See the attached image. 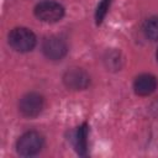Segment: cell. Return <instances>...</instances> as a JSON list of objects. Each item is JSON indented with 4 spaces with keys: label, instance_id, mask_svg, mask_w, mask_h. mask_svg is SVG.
<instances>
[{
    "label": "cell",
    "instance_id": "3957f363",
    "mask_svg": "<svg viewBox=\"0 0 158 158\" xmlns=\"http://www.w3.org/2000/svg\"><path fill=\"white\" fill-rule=\"evenodd\" d=\"M35 15L43 22H57L64 15V9L56 1H43L35 7Z\"/></svg>",
    "mask_w": 158,
    "mask_h": 158
},
{
    "label": "cell",
    "instance_id": "52a82bcc",
    "mask_svg": "<svg viewBox=\"0 0 158 158\" xmlns=\"http://www.w3.org/2000/svg\"><path fill=\"white\" fill-rule=\"evenodd\" d=\"M157 78L152 74H141L135 79L133 89L135 93L139 96H147L151 95L157 89Z\"/></svg>",
    "mask_w": 158,
    "mask_h": 158
},
{
    "label": "cell",
    "instance_id": "ba28073f",
    "mask_svg": "<svg viewBox=\"0 0 158 158\" xmlns=\"http://www.w3.org/2000/svg\"><path fill=\"white\" fill-rule=\"evenodd\" d=\"M88 125L83 123L78 127L75 132V149L80 156H85L88 151Z\"/></svg>",
    "mask_w": 158,
    "mask_h": 158
},
{
    "label": "cell",
    "instance_id": "8fae6325",
    "mask_svg": "<svg viewBox=\"0 0 158 158\" xmlns=\"http://www.w3.org/2000/svg\"><path fill=\"white\" fill-rule=\"evenodd\" d=\"M156 56H157V59H158V49H157V53H156Z\"/></svg>",
    "mask_w": 158,
    "mask_h": 158
},
{
    "label": "cell",
    "instance_id": "5b68a950",
    "mask_svg": "<svg viewBox=\"0 0 158 158\" xmlns=\"http://www.w3.org/2000/svg\"><path fill=\"white\" fill-rule=\"evenodd\" d=\"M42 51H43V54L48 59L58 60V59H62L67 54L68 49H67L65 42L62 38L56 37V36H51L43 41Z\"/></svg>",
    "mask_w": 158,
    "mask_h": 158
},
{
    "label": "cell",
    "instance_id": "6da1fadb",
    "mask_svg": "<svg viewBox=\"0 0 158 158\" xmlns=\"http://www.w3.org/2000/svg\"><path fill=\"white\" fill-rule=\"evenodd\" d=\"M9 44L17 52H30L36 46V36L26 27H16L9 33Z\"/></svg>",
    "mask_w": 158,
    "mask_h": 158
},
{
    "label": "cell",
    "instance_id": "7a4b0ae2",
    "mask_svg": "<svg viewBox=\"0 0 158 158\" xmlns=\"http://www.w3.org/2000/svg\"><path fill=\"white\" fill-rule=\"evenodd\" d=\"M42 147H43V137L41 133L36 131H28L23 133L16 143L19 154L23 157H31L37 154L42 149Z\"/></svg>",
    "mask_w": 158,
    "mask_h": 158
},
{
    "label": "cell",
    "instance_id": "30bf717a",
    "mask_svg": "<svg viewBox=\"0 0 158 158\" xmlns=\"http://www.w3.org/2000/svg\"><path fill=\"white\" fill-rule=\"evenodd\" d=\"M110 4H111V0H101V2L96 7V12H95V20H96V23L100 25L110 7Z\"/></svg>",
    "mask_w": 158,
    "mask_h": 158
},
{
    "label": "cell",
    "instance_id": "8992f818",
    "mask_svg": "<svg viewBox=\"0 0 158 158\" xmlns=\"http://www.w3.org/2000/svg\"><path fill=\"white\" fill-rule=\"evenodd\" d=\"M63 81H64L65 86L72 90H81L89 85L90 78L83 69L73 68L64 74Z\"/></svg>",
    "mask_w": 158,
    "mask_h": 158
},
{
    "label": "cell",
    "instance_id": "277c9868",
    "mask_svg": "<svg viewBox=\"0 0 158 158\" xmlns=\"http://www.w3.org/2000/svg\"><path fill=\"white\" fill-rule=\"evenodd\" d=\"M20 112L25 117H36L43 109V98L37 93H28L23 95L19 102Z\"/></svg>",
    "mask_w": 158,
    "mask_h": 158
},
{
    "label": "cell",
    "instance_id": "9c48e42d",
    "mask_svg": "<svg viewBox=\"0 0 158 158\" xmlns=\"http://www.w3.org/2000/svg\"><path fill=\"white\" fill-rule=\"evenodd\" d=\"M144 35L152 40V41H158V17H151L144 22L143 26Z\"/></svg>",
    "mask_w": 158,
    "mask_h": 158
}]
</instances>
